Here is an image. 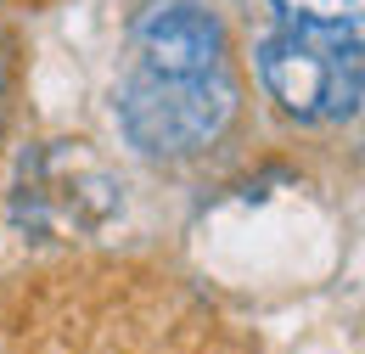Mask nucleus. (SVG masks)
Instances as JSON below:
<instances>
[{"label":"nucleus","instance_id":"1","mask_svg":"<svg viewBox=\"0 0 365 354\" xmlns=\"http://www.w3.org/2000/svg\"><path fill=\"white\" fill-rule=\"evenodd\" d=\"M259 79L281 113L326 124L360 107V29L292 23L259 45Z\"/></svg>","mask_w":365,"mask_h":354},{"label":"nucleus","instance_id":"4","mask_svg":"<svg viewBox=\"0 0 365 354\" xmlns=\"http://www.w3.org/2000/svg\"><path fill=\"white\" fill-rule=\"evenodd\" d=\"M275 11L309 29H360V0H275Z\"/></svg>","mask_w":365,"mask_h":354},{"label":"nucleus","instance_id":"3","mask_svg":"<svg viewBox=\"0 0 365 354\" xmlns=\"http://www.w3.org/2000/svg\"><path fill=\"white\" fill-rule=\"evenodd\" d=\"M135 45H140V68L191 79V74H214V68H220L225 29H220L202 6L175 0V6H152L135 23Z\"/></svg>","mask_w":365,"mask_h":354},{"label":"nucleus","instance_id":"2","mask_svg":"<svg viewBox=\"0 0 365 354\" xmlns=\"http://www.w3.org/2000/svg\"><path fill=\"white\" fill-rule=\"evenodd\" d=\"M230 113H236V90L220 68L191 74V79L140 68L118 90V124L130 135V146L152 158H185V152L214 146L225 135Z\"/></svg>","mask_w":365,"mask_h":354}]
</instances>
